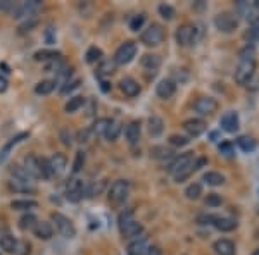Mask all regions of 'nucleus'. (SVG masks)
<instances>
[{
    "instance_id": "obj_57",
    "label": "nucleus",
    "mask_w": 259,
    "mask_h": 255,
    "mask_svg": "<svg viewBox=\"0 0 259 255\" xmlns=\"http://www.w3.org/2000/svg\"><path fill=\"white\" fill-rule=\"evenodd\" d=\"M52 33H54L52 28H49L47 33H45V38H47V43H54V41H56V38L52 36Z\"/></svg>"
},
{
    "instance_id": "obj_35",
    "label": "nucleus",
    "mask_w": 259,
    "mask_h": 255,
    "mask_svg": "<svg viewBox=\"0 0 259 255\" xmlns=\"http://www.w3.org/2000/svg\"><path fill=\"white\" fill-rule=\"evenodd\" d=\"M102 50H100L99 47H90L89 50H87L85 54V61L89 62V64H95V62H100L102 61Z\"/></svg>"
},
{
    "instance_id": "obj_7",
    "label": "nucleus",
    "mask_w": 259,
    "mask_h": 255,
    "mask_svg": "<svg viewBox=\"0 0 259 255\" xmlns=\"http://www.w3.org/2000/svg\"><path fill=\"white\" fill-rule=\"evenodd\" d=\"M214 26L221 33H233L239 28V18L235 12H220L214 18Z\"/></svg>"
},
{
    "instance_id": "obj_31",
    "label": "nucleus",
    "mask_w": 259,
    "mask_h": 255,
    "mask_svg": "<svg viewBox=\"0 0 259 255\" xmlns=\"http://www.w3.org/2000/svg\"><path fill=\"white\" fill-rule=\"evenodd\" d=\"M83 106H85V98L76 95V97H71L68 100V104L64 106V111L68 112V114H73V112H76L78 109H81Z\"/></svg>"
},
{
    "instance_id": "obj_23",
    "label": "nucleus",
    "mask_w": 259,
    "mask_h": 255,
    "mask_svg": "<svg viewBox=\"0 0 259 255\" xmlns=\"http://www.w3.org/2000/svg\"><path fill=\"white\" fill-rule=\"evenodd\" d=\"M142 135V128H140V121H132L128 124L126 129H124V136H126V141L130 145H137L140 140Z\"/></svg>"
},
{
    "instance_id": "obj_18",
    "label": "nucleus",
    "mask_w": 259,
    "mask_h": 255,
    "mask_svg": "<svg viewBox=\"0 0 259 255\" xmlns=\"http://www.w3.org/2000/svg\"><path fill=\"white\" fill-rule=\"evenodd\" d=\"M119 88L130 98L140 95V90H142L140 85H139V81H137V79H133V78H123V79H121V81H119Z\"/></svg>"
},
{
    "instance_id": "obj_29",
    "label": "nucleus",
    "mask_w": 259,
    "mask_h": 255,
    "mask_svg": "<svg viewBox=\"0 0 259 255\" xmlns=\"http://www.w3.org/2000/svg\"><path fill=\"white\" fill-rule=\"evenodd\" d=\"M202 181L209 186H220L225 183V176L221 173H216V171H209L202 176Z\"/></svg>"
},
{
    "instance_id": "obj_61",
    "label": "nucleus",
    "mask_w": 259,
    "mask_h": 255,
    "mask_svg": "<svg viewBox=\"0 0 259 255\" xmlns=\"http://www.w3.org/2000/svg\"><path fill=\"white\" fill-rule=\"evenodd\" d=\"M102 90H104V91L109 90V83H107V81H102Z\"/></svg>"
},
{
    "instance_id": "obj_60",
    "label": "nucleus",
    "mask_w": 259,
    "mask_h": 255,
    "mask_svg": "<svg viewBox=\"0 0 259 255\" xmlns=\"http://www.w3.org/2000/svg\"><path fill=\"white\" fill-rule=\"evenodd\" d=\"M6 86H7V79L4 78V76H0V91L6 90Z\"/></svg>"
},
{
    "instance_id": "obj_56",
    "label": "nucleus",
    "mask_w": 259,
    "mask_h": 255,
    "mask_svg": "<svg viewBox=\"0 0 259 255\" xmlns=\"http://www.w3.org/2000/svg\"><path fill=\"white\" fill-rule=\"evenodd\" d=\"M145 255H162V252H161V248H159V246H156V245H150L149 252L145 253Z\"/></svg>"
},
{
    "instance_id": "obj_39",
    "label": "nucleus",
    "mask_w": 259,
    "mask_h": 255,
    "mask_svg": "<svg viewBox=\"0 0 259 255\" xmlns=\"http://www.w3.org/2000/svg\"><path fill=\"white\" fill-rule=\"evenodd\" d=\"M145 19H147V16H145L144 12H140V14L133 16L132 21H130V30H132V31H139V30H142V26H144Z\"/></svg>"
},
{
    "instance_id": "obj_46",
    "label": "nucleus",
    "mask_w": 259,
    "mask_h": 255,
    "mask_svg": "<svg viewBox=\"0 0 259 255\" xmlns=\"http://www.w3.org/2000/svg\"><path fill=\"white\" fill-rule=\"evenodd\" d=\"M169 145H173V147H185V145H189V138L187 136H180V135H171L169 136Z\"/></svg>"
},
{
    "instance_id": "obj_24",
    "label": "nucleus",
    "mask_w": 259,
    "mask_h": 255,
    "mask_svg": "<svg viewBox=\"0 0 259 255\" xmlns=\"http://www.w3.org/2000/svg\"><path fill=\"white\" fill-rule=\"evenodd\" d=\"M9 188L12 191H18V193H33V191H35L33 181H24V179H19V178H11Z\"/></svg>"
},
{
    "instance_id": "obj_55",
    "label": "nucleus",
    "mask_w": 259,
    "mask_h": 255,
    "mask_svg": "<svg viewBox=\"0 0 259 255\" xmlns=\"http://www.w3.org/2000/svg\"><path fill=\"white\" fill-rule=\"evenodd\" d=\"M247 21L250 23V26H259V11L254 9L252 14H250L249 18H247Z\"/></svg>"
},
{
    "instance_id": "obj_58",
    "label": "nucleus",
    "mask_w": 259,
    "mask_h": 255,
    "mask_svg": "<svg viewBox=\"0 0 259 255\" xmlns=\"http://www.w3.org/2000/svg\"><path fill=\"white\" fill-rule=\"evenodd\" d=\"M87 138H89V129H85V131L78 133V140H80L81 143H83V141H87Z\"/></svg>"
},
{
    "instance_id": "obj_16",
    "label": "nucleus",
    "mask_w": 259,
    "mask_h": 255,
    "mask_svg": "<svg viewBox=\"0 0 259 255\" xmlns=\"http://www.w3.org/2000/svg\"><path fill=\"white\" fill-rule=\"evenodd\" d=\"M150 245H149V240L145 236H139L135 240L130 241L128 245V255H145L149 252Z\"/></svg>"
},
{
    "instance_id": "obj_63",
    "label": "nucleus",
    "mask_w": 259,
    "mask_h": 255,
    "mask_svg": "<svg viewBox=\"0 0 259 255\" xmlns=\"http://www.w3.org/2000/svg\"><path fill=\"white\" fill-rule=\"evenodd\" d=\"M252 255H259V248H257V250H256V252H254Z\"/></svg>"
},
{
    "instance_id": "obj_42",
    "label": "nucleus",
    "mask_w": 259,
    "mask_h": 255,
    "mask_svg": "<svg viewBox=\"0 0 259 255\" xmlns=\"http://www.w3.org/2000/svg\"><path fill=\"white\" fill-rule=\"evenodd\" d=\"M38 24V18L36 16H31V18H26L23 21V23L19 24V31L21 33H26V31H31L33 28Z\"/></svg>"
},
{
    "instance_id": "obj_47",
    "label": "nucleus",
    "mask_w": 259,
    "mask_h": 255,
    "mask_svg": "<svg viewBox=\"0 0 259 255\" xmlns=\"http://www.w3.org/2000/svg\"><path fill=\"white\" fill-rule=\"evenodd\" d=\"M157 11H159V14L162 16V18L168 19V21H169V19H173V18H175V14H177L173 7L168 6V4H161L159 9H157Z\"/></svg>"
},
{
    "instance_id": "obj_6",
    "label": "nucleus",
    "mask_w": 259,
    "mask_h": 255,
    "mask_svg": "<svg viewBox=\"0 0 259 255\" xmlns=\"http://www.w3.org/2000/svg\"><path fill=\"white\" fill-rule=\"evenodd\" d=\"M130 195V181L126 179H118V181H114L109 188V191H107V198H109L111 203H114V206H118V203H123L124 200L128 198Z\"/></svg>"
},
{
    "instance_id": "obj_22",
    "label": "nucleus",
    "mask_w": 259,
    "mask_h": 255,
    "mask_svg": "<svg viewBox=\"0 0 259 255\" xmlns=\"http://www.w3.org/2000/svg\"><path fill=\"white\" fill-rule=\"evenodd\" d=\"M33 233H35L36 238L40 240H50L54 236V226L49 221H38L33 228Z\"/></svg>"
},
{
    "instance_id": "obj_13",
    "label": "nucleus",
    "mask_w": 259,
    "mask_h": 255,
    "mask_svg": "<svg viewBox=\"0 0 259 255\" xmlns=\"http://www.w3.org/2000/svg\"><path fill=\"white\" fill-rule=\"evenodd\" d=\"M220 124H221V129H223V131H227V133H235L237 129H239V126H240L239 114H237V112H233V111L225 112V114L221 116Z\"/></svg>"
},
{
    "instance_id": "obj_8",
    "label": "nucleus",
    "mask_w": 259,
    "mask_h": 255,
    "mask_svg": "<svg viewBox=\"0 0 259 255\" xmlns=\"http://www.w3.org/2000/svg\"><path fill=\"white\" fill-rule=\"evenodd\" d=\"M135 56H137V43L130 40V41H124L123 45H119L112 61H114L116 66H124L135 59Z\"/></svg>"
},
{
    "instance_id": "obj_40",
    "label": "nucleus",
    "mask_w": 259,
    "mask_h": 255,
    "mask_svg": "<svg viewBox=\"0 0 259 255\" xmlns=\"http://www.w3.org/2000/svg\"><path fill=\"white\" fill-rule=\"evenodd\" d=\"M150 154H152L154 159H168L173 156V152H171L169 148L162 147V145H157V147H154L152 150H150Z\"/></svg>"
},
{
    "instance_id": "obj_49",
    "label": "nucleus",
    "mask_w": 259,
    "mask_h": 255,
    "mask_svg": "<svg viewBox=\"0 0 259 255\" xmlns=\"http://www.w3.org/2000/svg\"><path fill=\"white\" fill-rule=\"evenodd\" d=\"M14 255H30V245H28L26 241H18Z\"/></svg>"
},
{
    "instance_id": "obj_27",
    "label": "nucleus",
    "mask_w": 259,
    "mask_h": 255,
    "mask_svg": "<svg viewBox=\"0 0 259 255\" xmlns=\"http://www.w3.org/2000/svg\"><path fill=\"white\" fill-rule=\"evenodd\" d=\"M11 207L14 209V211H31V209L38 207V202L31 198H18V200H12Z\"/></svg>"
},
{
    "instance_id": "obj_33",
    "label": "nucleus",
    "mask_w": 259,
    "mask_h": 255,
    "mask_svg": "<svg viewBox=\"0 0 259 255\" xmlns=\"http://www.w3.org/2000/svg\"><path fill=\"white\" fill-rule=\"evenodd\" d=\"M64 68H66V64H64V59H62V57H57V59H52V61L45 62V71H47V73H57V74H59Z\"/></svg>"
},
{
    "instance_id": "obj_53",
    "label": "nucleus",
    "mask_w": 259,
    "mask_h": 255,
    "mask_svg": "<svg viewBox=\"0 0 259 255\" xmlns=\"http://www.w3.org/2000/svg\"><path fill=\"white\" fill-rule=\"evenodd\" d=\"M220 152L223 154L225 157H233V147H232V143H228V141H225V143H221L220 145Z\"/></svg>"
},
{
    "instance_id": "obj_21",
    "label": "nucleus",
    "mask_w": 259,
    "mask_h": 255,
    "mask_svg": "<svg viewBox=\"0 0 259 255\" xmlns=\"http://www.w3.org/2000/svg\"><path fill=\"white\" fill-rule=\"evenodd\" d=\"M212 250L216 255H235V243L228 238H221V240L214 241Z\"/></svg>"
},
{
    "instance_id": "obj_14",
    "label": "nucleus",
    "mask_w": 259,
    "mask_h": 255,
    "mask_svg": "<svg viewBox=\"0 0 259 255\" xmlns=\"http://www.w3.org/2000/svg\"><path fill=\"white\" fill-rule=\"evenodd\" d=\"M175 91H177V83L173 81V79L166 78V79H161L159 83H157L156 86V93L159 98H171L175 95Z\"/></svg>"
},
{
    "instance_id": "obj_17",
    "label": "nucleus",
    "mask_w": 259,
    "mask_h": 255,
    "mask_svg": "<svg viewBox=\"0 0 259 255\" xmlns=\"http://www.w3.org/2000/svg\"><path fill=\"white\" fill-rule=\"evenodd\" d=\"M28 136H30V133L23 131V133H19V135H16L14 138H11V140L7 141L6 145H4V148L0 150V164H2V162H6V161H7V157H9V154H11V150L14 148L16 145H19L21 141L26 140Z\"/></svg>"
},
{
    "instance_id": "obj_44",
    "label": "nucleus",
    "mask_w": 259,
    "mask_h": 255,
    "mask_svg": "<svg viewBox=\"0 0 259 255\" xmlns=\"http://www.w3.org/2000/svg\"><path fill=\"white\" fill-rule=\"evenodd\" d=\"M40 173H41V178H44V179H49V178L54 176L49 159H40Z\"/></svg>"
},
{
    "instance_id": "obj_38",
    "label": "nucleus",
    "mask_w": 259,
    "mask_h": 255,
    "mask_svg": "<svg viewBox=\"0 0 259 255\" xmlns=\"http://www.w3.org/2000/svg\"><path fill=\"white\" fill-rule=\"evenodd\" d=\"M36 223H38V219H36V217L33 216V214H24L19 219V228L26 231V229H33V228H35Z\"/></svg>"
},
{
    "instance_id": "obj_34",
    "label": "nucleus",
    "mask_w": 259,
    "mask_h": 255,
    "mask_svg": "<svg viewBox=\"0 0 259 255\" xmlns=\"http://www.w3.org/2000/svg\"><path fill=\"white\" fill-rule=\"evenodd\" d=\"M33 57H35V61H38V62H49V61L57 59V57H62V56L59 52H54V50H38Z\"/></svg>"
},
{
    "instance_id": "obj_59",
    "label": "nucleus",
    "mask_w": 259,
    "mask_h": 255,
    "mask_svg": "<svg viewBox=\"0 0 259 255\" xmlns=\"http://www.w3.org/2000/svg\"><path fill=\"white\" fill-rule=\"evenodd\" d=\"M68 131H62V141H64L66 145H71V133L69 135H66Z\"/></svg>"
},
{
    "instance_id": "obj_12",
    "label": "nucleus",
    "mask_w": 259,
    "mask_h": 255,
    "mask_svg": "<svg viewBox=\"0 0 259 255\" xmlns=\"http://www.w3.org/2000/svg\"><path fill=\"white\" fill-rule=\"evenodd\" d=\"M85 195V185L80 179H71L68 188H66V198L69 200L71 203H78Z\"/></svg>"
},
{
    "instance_id": "obj_19",
    "label": "nucleus",
    "mask_w": 259,
    "mask_h": 255,
    "mask_svg": "<svg viewBox=\"0 0 259 255\" xmlns=\"http://www.w3.org/2000/svg\"><path fill=\"white\" fill-rule=\"evenodd\" d=\"M24 169H26V173L30 174V176L33 179H40L41 178V173H40V159L36 156H33V154H30V156L24 157Z\"/></svg>"
},
{
    "instance_id": "obj_26",
    "label": "nucleus",
    "mask_w": 259,
    "mask_h": 255,
    "mask_svg": "<svg viewBox=\"0 0 259 255\" xmlns=\"http://www.w3.org/2000/svg\"><path fill=\"white\" fill-rule=\"evenodd\" d=\"M164 131V121L159 116H150L149 118V135L150 136H161Z\"/></svg>"
},
{
    "instance_id": "obj_54",
    "label": "nucleus",
    "mask_w": 259,
    "mask_h": 255,
    "mask_svg": "<svg viewBox=\"0 0 259 255\" xmlns=\"http://www.w3.org/2000/svg\"><path fill=\"white\" fill-rule=\"evenodd\" d=\"M247 38L250 41H259V26H250V30L247 33Z\"/></svg>"
},
{
    "instance_id": "obj_48",
    "label": "nucleus",
    "mask_w": 259,
    "mask_h": 255,
    "mask_svg": "<svg viewBox=\"0 0 259 255\" xmlns=\"http://www.w3.org/2000/svg\"><path fill=\"white\" fill-rule=\"evenodd\" d=\"M173 78H175V79H173L175 83H177V81L185 83L187 79H189V71H187V69H177V71L173 73Z\"/></svg>"
},
{
    "instance_id": "obj_28",
    "label": "nucleus",
    "mask_w": 259,
    "mask_h": 255,
    "mask_svg": "<svg viewBox=\"0 0 259 255\" xmlns=\"http://www.w3.org/2000/svg\"><path fill=\"white\" fill-rule=\"evenodd\" d=\"M111 124H112V119H109V118H100V119L95 121L94 126H92V133H94V135H97V136H104V135H106L107 129H109Z\"/></svg>"
},
{
    "instance_id": "obj_43",
    "label": "nucleus",
    "mask_w": 259,
    "mask_h": 255,
    "mask_svg": "<svg viewBox=\"0 0 259 255\" xmlns=\"http://www.w3.org/2000/svg\"><path fill=\"white\" fill-rule=\"evenodd\" d=\"M119 133H121V124H118V123H114V121H112V124L109 126V129H107L104 136H106L109 141H114V140H118Z\"/></svg>"
},
{
    "instance_id": "obj_5",
    "label": "nucleus",
    "mask_w": 259,
    "mask_h": 255,
    "mask_svg": "<svg viewBox=\"0 0 259 255\" xmlns=\"http://www.w3.org/2000/svg\"><path fill=\"white\" fill-rule=\"evenodd\" d=\"M50 219H52V226L57 229V233H59L61 236H64V238L76 236V228H74L73 221H71L69 217H66L64 214H61V212H54Z\"/></svg>"
},
{
    "instance_id": "obj_36",
    "label": "nucleus",
    "mask_w": 259,
    "mask_h": 255,
    "mask_svg": "<svg viewBox=\"0 0 259 255\" xmlns=\"http://www.w3.org/2000/svg\"><path fill=\"white\" fill-rule=\"evenodd\" d=\"M200 195H202V186L199 183H192L185 188V196L189 200H199Z\"/></svg>"
},
{
    "instance_id": "obj_4",
    "label": "nucleus",
    "mask_w": 259,
    "mask_h": 255,
    "mask_svg": "<svg viewBox=\"0 0 259 255\" xmlns=\"http://www.w3.org/2000/svg\"><path fill=\"white\" fill-rule=\"evenodd\" d=\"M254 73H256V59L254 57H247V59H240L239 66L235 69V81L239 85H247L252 79Z\"/></svg>"
},
{
    "instance_id": "obj_2",
    "label": "nucleus",
    "mask_w": 259,
    "mask_h": 255,
    "mask_svg": "<svg viewBox=\"0 0 259 255\" xmlns=\"http://www.w3.org/2000/svg\"><path fill=\"white\" fill-rule=\"evenodd\" d=\"M118 224H119L121 235H123V238H126V240H135V238L142 236V233H144V226L135 219L133 211L121 212Z\"/></svg>"
},
{
    "instance_id": "obj_51",
    "label": "nucleus",
    "mask_w": 259,
    "mask_h": 255,
    "mask_svg": "<svg viewBox=\"0 0 259 255\" xmlns=\"http://www.w3.org/2000/svg\"><path fill=\"white\" fill-rule=\"evenodd\" d=\"M80 79H73V81H68L64 86L61 88V93H69V91H73V90H76L78 86H80Z\"/></svg>"
},
{
    "instance_id": "obj_11",
    "label": "nucleus",
    "mask_w": 259,
    "mask_h": 255,
    "mask_svg": "<svg viewBox=\"0 0 259 255\" xmlns=\"http://www.w3.org/2000/svg\"><path fill=\"white\" fill-rule=\"evenodd\" d=\"M200 221H207L209 224L214 226L216 229L220 231H233L237 228V221L232 219V217H220V216H206V217H200Z\"/></svg>"
},
{
    "instance_id": "obj_15",
    "label": "nucleus",
    "mask_w": 259,
    "mask_h": 255,
    "mask_svg": "<svg viewBox=\"0 0 259 255\" xmlns=\"http://www.w3.org/2000/svg\"><path fill=\"white\" fill-rule=\"evenodd\" d=\"M206 128H207V124L204 123L202 119H197V118L187 119L185 123H183V129H185L189 136H200L206 131Z\"/></svg>"
},
{
    "instance_id": "obj_45",
    "label": "nucleus",
    "mask_w": 259,
    "mask_h": 255,
    "mask_svg": "<svg viewBox=\"0 0 259 255\" xmlns=\"http://www.w3.org/2000/svg\"><path fill=\"white\" fill-rule=\"evenodd\" d=\"M85 166V154L83 152H76V157H74L73 162V174H78Z\"/></svg>"
},
{
    "instance_id": "obj_10",
    "label": "nucleus",
    "mask_w": 259,
    "mask_h": 255,
    "mask_svg": "<svg viewBox=\"0 0 259 255\" xmlns=\"http://www.w3.org/2000/svg\"><path fill=\"white\" fill-rule=\"evenodd\" d=\"M218 100L212 97H199L194 102V111L200 116H211L218 111Z\"/></svg>"
},
{
    "instance_id": "obj_1",
    "label": "nucleus",
    "mask_w": 259,
    "mask_h": 255,
    "mask_svg": "<svg viewBox=\"0 0 259 255\" xmlns=\"http://www.w3.org/2000/svg\"><path fill=\"white\" fill-rule=\"evenodd\" d=\"M206 162H207L206 159H195L194 154L187 152V154H183V156L175 159V161L169 164L168 171H169V174H173L175 181L183 183L192 173H194V171L200 169Z\"/></svg>"
},
{
    "instance_id": "obj_20",
    "label": "nucleus",
    "mask_w": 259,
    "mask_h": 255,
    "mask_svg": "<svg viewBox=\"0 0 259 255\" xmlns=\"http://www.w3.org/2000/svg\"><path fill=\"white\" fill-rule=\"evenodd\" d=\"M140 64L147 73H152V76H154L156 71L159 69V66H161V57L157 56V54H145L140 59Z\"/></svg>"
},
{
    "instance_id": "obj_37",
    "label": "nucleus",
    "mask_w": 259,
    "mask_h": 255,
    "mask_svg": "<svg viewBox=\"0 0 259 255\" xmlns=\"http://www.w3.org/2000/svg\"><path fill=\"white\" fill-rule=\"evenodd\" d=\"M237 145L240 147V150H244V152H252L254 148H256V140L250 136H240L239 140H237Z\"/></svg>"
},
{
    "instance_id": "obj_3",
    "label": "nucleus",
    "mask_w": 259,
    "mask_h": 255,
    "mask_svg": "<svg viewBox=\"0 0 259 255\" xmlns=\"http://www.w3.org/2000/svg\"><path fill=\"white\" fill-rule=\"evenodd\" d=\"M164 28L157 23H152L147 30L142 31L140 35V41L145 45V47H157L164 41Z\"/></svg>"
},
{
    "instance_id": "obj_52",
    "label": "nucleus",
    "mask_w": 259,
    "mask_h": 255,
    "mask_svg": "<svg viewBox=\"0 0 259 255\" xmlns=\"http://www.w3.org/2000/svg\"><path fill=\"white\" fill-rule=\"evenodd\" d=\"M14 7H16V4L11 2V0H2V2H0V12H6V14H12Z\"/></svg>"
},
{
    "instance_id": "obj_9",
    "label": "nucleus",
    "mask_w": 259,
    "mask_h": 255,
    "mask_svg": "<svg viewBox=\"0 0 259 255\" xmlns=\"http://www.w3.org/2000/svg\"><path fill=\"white\" fill-rule=\"evenodd\" d=\"M177 43L180 47H190V45H195L197 40H195V26L194 24H182V26L177 30Z\"/></svg>"
},
{
    "instance_id": "obj_41",
    "label": "nucleus",
    "mask_w": 259,
    "mask_h": 255,
    "mask_svg": "<svg viewBox=\"0 0 259 255\" xmlns=\"http://www.w3.org/2000/svg\"><path fill=\"white\" fill-rule=\"evenodd\" d=\"M114 68H116L114 61H112V62L111 61H100L97 74H99V76H104V74H112V73H114Z\"/></svg>"
},
{
    "instance_id": "obj_62",
    "label": "nucleus",
    "mask_w": 259,
    "mask_h": 255,
    "mask_svg": "<svg viewBox=\"0 0 259 255\" xmlns=\"http://www.w3.org/2000/svg\"><path fill=\"white\" fill-rule=\"evenodd\" d=\"M252 6H254V9L259 11V0H254V2H252Z\"/></svg>"
},
{
    "instance_id": "obj_25",
    "label": "nucleus",
    "mask_w": 259,
    "mask_h": 255,
    "mask_svg": "<svg viewBox=\"0 0 259 255\" xmlns=\"http://www.w3.org/2000/svg\"><path fill=\"white\" fill-rule=\"evenodd\" d=\"M50 167H52L54 174H62L66 171V166H68V159H66L64 154H54L52 157L49 159Z\"/></svg>"
},
{
    "instance_id": "obj_32",
    "label": "nucleus",
    "mask_w": 259,
    "mask_h": 255,
    "mask_svg": "<svg viewBox=\"0 0 259 255\" xmlns=\"http://www.w3.org/2000/svg\"><path fill=\"white\" fill-rule=\"evenodd\" d=\"M16 245H18V240H16L14 236L0 235V246H2V250H6V252H9V253H14Z\"/></svg>"
},
{
    "instance_id": "obj_50",
    "label": "nucleus",
    "mask_w": 259,
    "mask_h": 255,
    "mask_svg": "<svg viewBox=\"0 0 259 255\" xmlns=\"http://www.w3.org/2000/svg\"><path fill=\"white\" fill-rule=\"evenodd\" d=\"M206 206H209V207L221 206V196L218 193H209V195H207V198H206Z\"/></svg>"
},
{
    "instance_id": "obj_30",
    "label": "nucleus",
    "mask_w": 259,
    "mask_h": 255,
    "mask_svg": "<svg viewBox=\"0 0 259 255\" xmlns=\"http://www.w3.org/2000/svg\"><path fill=\"white\" fill-rule=\"evenodd\" d=\"M56 79H45V81H40L38 85L35 86V93L38 95H49L52 93L54 88H56Z\"/></svg>"
}]
</instances>
